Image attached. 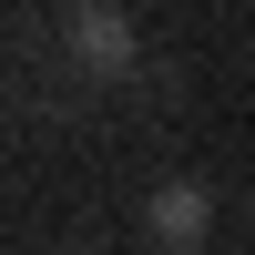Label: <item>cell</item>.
I'll return each instance as SVG.
<instances>
[{"instance_id":"cell-1","label":"cell","mask_w":255,"mask_h":255,"mask_svg":"<svg viewBox=\"0 0 255 255\" xmlns=\"http://www.w3.org/2000/svg\"><path fill=\"white\" fill-rule=\"evenodd\" d=\"M61 41H72V61H92V72H133V20L102 10V0H82V10L61 20Z\"/></svg>"},{"instance_id":"cell-2","label":"cell","mask_w":255,"mask_h":255,"mask_svg":"<svg viewBox=\"0 0 255 255\" xmlns=\"http://www.w3.org/2000/svg\"><path fill=\"white\" fill-rule=\"evenodd\" d=\"M204 215H215V204H204V184H163V194H153V245H163V255L204 245Z\"/></svg>"},{"instance_id":"cell-3","label":"cell","mask_w":255,"mask_h":255,"mask_svg":"<svg viewBox=\"0 0 255 255\" xmlns=\"http://www.w3.org/2000/svg\"><path fill=\"white\" fill-rule=\"evenodd\" d=\"M184 255H204V245H184Z\"/></svg>"}]
</instances>
